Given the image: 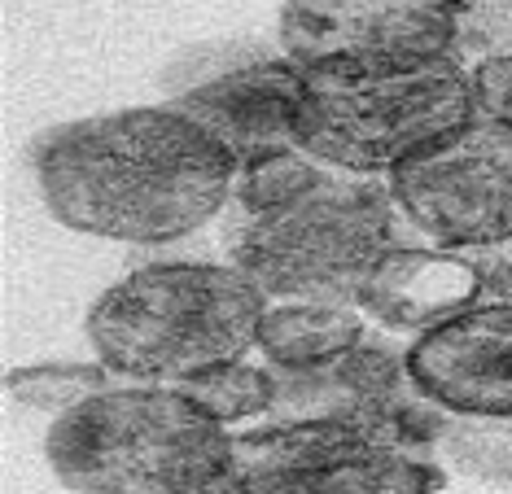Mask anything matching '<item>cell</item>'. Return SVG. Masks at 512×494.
Listing matches in <instances>:
<instances>
[{
  "label": "cell",
  "mask_w": 512,
  "mask_h": 494,
  "mask_svg": "<svg viewBox=\"0 0 512 494\" xmlns=\"http://www.w3.org/2000/svg\"><path fill=\"white\" fill-rule=\"evenodd\" d=\"M477 114L473 70L456 57L407 70H307L298 149L355 175H394Z\"/></svg>",
  "instance_id": "5"
},
{
  "label": "cell",
  "mask_w": 512,
  "mask_h": 494,
  "mask_svg": "<svg viewBox=\"0 0 512 494\" xmlns=\"http://www.w3.org/2000/svg\"><path fill=\"white\" fill-rule=\"evenodd\" d=\"M267 293L237 267L158 263L92 302L88 341L123 381L176 385L259 346Z\"/></svg>",
  "instance_id": "4"
},
{
  "label": "cell",
  "mask_w": 512,
  "mask_h": 494,
  "mask_svg": "<svg viewBox=\"0 0 512 494\" xmlns=\"http://www.w3.org/2000/svg\"><path fill=\"white\" fill-rule=\"evenodd\" d=\"M53 477L75 494H237L232 433L176 385H110L53 420Z\"/></svg>",
  "instance_id": "3"
},
{
  "label": "cell",
  "mask_w": 512,
  "mask_h": 494,
  "mask_svg": "<svg viewBox=\"0 0 512 494\" xmlns=\"http://www.w3.org/2000/svg\"><path fill=\"white\" fill-rule=\"evenodd\" d=\"M469 258L477 263V272H482L486 302H512V241L469 250Z\"/></svg>",
  "instance_id": "19"
},
{
  "label": "cell",
  "mask_w": 512,
  "mask_h": 494,
  "mask_svg": "<svg viewBox=\"0 0 512 494\" xmlns=\"http://www.w3.org/2000/svg\"><path fill=\"white\" fill-rule=\"evenodd\" d=\"M473 88H477L482 114L512 123V57H495V62L473 66Z\"/></svg>",
  "instance_id": "18"
},
{
  "label": "cell",
  "mask_w": 512,
  "mask_h": 494,
  "mask_svg": "<svg viewBox=\"0 0 512 494\" xmlns=\"http://www.w3.org/2000/svg\"><path fill=\"white\" fill-rule=\"evenodd\" d=\"M407 368L451 416H512V302H477L416 337Z\"/></svg>",
  "instance_id": "11"
},
{
  "label": "cell",
  "mask_w": 512,
  "mask_h": 494,
  "mask_svg": "<svg viewBox=\"0 0 512 494\" xmlns=\"http://www.w3.org/2000/svg\"><path fill=\"white\" fill-rule=\"evenodd\" d=\"M364 341V315L346 302H281L259 324V350L272 368H316Z\"/></svg>",
  "instance_id": "13"
},
{
  "label": "cell",
  "mask_w": 512,
  "mask_h": 494,
  "mask_svg": "<svg viewBox=\"0 0 512 494\" xmlns=\"http://www.w3.org/2000/svg\"><path fill=\"white\" fill-rule=\"evenodd\" d=\"M394 202L434 245L512 241V123L477 114L438 149L390 175Z\"/></svg>",
  "instance_id": "9"
},
{
  "label": "cell",
  "mask_w": 512,
  "mask_h": 494,
  "mask_svg": "<svg viewBox=\"0 0 512 494\" xmlns=\"http://www.w3.org/2000/svg\"><path fill=\"white\" fill-rule=\"evenodd\" d=\"M36 180L57 223L123 245H167L228 206L237 162L171 105L114 110L36 140Z\"/></svg>",
  "instance_id": "1"
},
{
  "label": "cell",
  "mask_w": 512,
  "mask_h": 494,
  "mask_svg": "<svg viewBox=\"0 0 512 494\" xmlns=\"http://www.w3.org/2000/svg\"><path fill=\"white\" fill-rule=\"evenodd\" d=\"M272 376L276 398L267 411L272 420H342L416 455H434L451 425V411L416 385L407 350L386 337L364 333V341L329 363L272 368Z\"/></svg>",
  "instance_id": "7"
},
{
  "label": "cell",
  "mask_w": 512,
  "mask_h": 494,
  "mask_svg": "<svg viewBox=\"0 0 512 494\" xmlns=\"http://www.w3.org/2000/svg\"><path fill=\"white\" fill-rule=\"evenodd\" d=\"M176 390H184L193 403H202L215 420H250V416H267L276 398V376L263 368H250V363L232 359V363H215V368L184 376L176 381Z\"/></svg>",
  "instance_id": "15"
},
{
  "label": "cell",
  "mask_w": 512,
  "mask_h": 494,
  "mask_svg": "<svg viewBox=\"0 0 512 494\" xmlns=\"http://www.w3.org/2000/svg\"><path fill=\"white\" fill-rule=\"evenodd\" d=\"M438 455L460 477L512 490V416H451Z\"/></svg>",
  "instance_id": "14"
},
{
  "label": "cell",
  "mask_w": 512,
  "mask_h": 494,
  "mask_svg": "<svg viewBox=\"0 0 512 494\" xmlns=\"http://www.w3.org/2000/svg\"><path fill=\"white\" fill-rule=\"evenodd\" d=\"M495 57H512V0H464L460 62L482 66Z\"/></svg>",
  "instance_id": "17"
},
{
  "label": "cell",
  "mask_w": 512,
  "mask_h": 494,
  "mask_svg": "<svg viewBox=\"0 0 512 494\" xmlns=\"http://www.w3.org/2000/svg\"><path fill=\"white\" fill-rule=\"evenodd\" d=\"M486 298L482 272L469 254L434 245H394L377 258L355 307L394 333H434Z\"/></svg>",
  "instance_id": "12"
},
{
  "label": "cell",
  "mask_w": 512,
  "mask_h": 494,
  "mask_svg": "<svg viewBox=\"0 0 512 494\" xmlns=\"http://www.w3.org/2000/svg\"><path fill=\"white\" fill-rule=\"evenodd\" d=\"M9 394L18 398L22 407H36V411H71L79 403H88L92 394L110 390L119 385V372L110 363H36V368H18L9 372Z\"/></svg>",
  "instance_id": "16"
},
{
  "label": "cell",
  "mask_w": 512,
  "mask_h": 494,
  "mask_svg": "<svg viewBox=\"0 0 512 494\" xmlns=\"http://www.w3.org/2000/svg\"><path fill=\"white\" fill-rule=\"evenodd\" d=\"M403 210L377 175L289 149L237 171L224 215V254L267 298L346 302L377 258L403 241Z\"/></svg>",
  "instance_id": "2"
},
{
  "label": "cell",
  "mask_w": 512,
  "mask_h": 494,
  "mask_svg": "<svg viewBox=\"0 0 512 494\" xmlns=\"http://www.w3.org/2000/svg\"><path fill=\"white\" fill-rule=\"evenodd\" d=\"M307 97V70L272 49H254L250 57L224 66L219 75L197 79L176 92L167 105L193 119L224 154L241 167L298 149V114Z\"/></svg>",
  "instance_id": "10"
},
{
  "label": "cell",
  "mask_w": 512,
  "mask_h": 494,
  "mask_svg": "<svg viewBox=\"0 0 512 494\" xmlns=\"http://www.w3.org/2000/svg\"><path fill=\"white\" fill-rule=\"evenodd\" d=\"M237 494H434L442 468L342 420H272L232 438Z\"/></svg>",
  "instance_id": "6"
},
{
  "label": "cell",
  "mask_w": 512,
  "mask_h": 494,
  "mask_svg": "<svg viewBox=\"0 0 512 494\" xmlns=\"http://www.w3.org/2000/svg\"><path fill=\"white\" fill-rule=\"evenodd\" d=\"M464 0H285L276 40L302 70H407L456 57Z\"/></svg>",
  "instance_id": "8"
}]
</instances>
